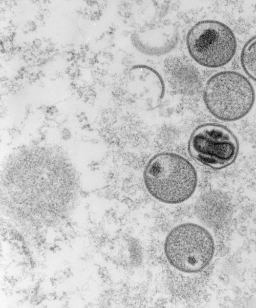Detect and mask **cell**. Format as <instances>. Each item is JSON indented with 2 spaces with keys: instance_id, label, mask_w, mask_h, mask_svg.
<instances>
[{
  "instance_id": "cell-8",
  "label": "cell",
  "mask_w": 256,
  "mask_h": 308,
  "mask_svg": "<svg viewBox=\"0 0 256 308\" xmlns=\"http://www.w3.org/2000/svg\"><path fill=\"white\" fill-rule=\"evenodd\" d=\"M240 63L246 75L256 82V35L244 45L241 52Z\"/></svg>"
},
{
  "instance_id": "cell-5",
  "label": "cell",
  "mask_w": 256,
  "mask_h": 308,
  "mask_svg": "<svg viewBox=\"0 0 256 308\" xmlns=\"http://www.w3.org/2000/svg\"><path fill=\"white\" fill-rule=\"evenodd\" d=\"M239 149V141L233 132L217 123L198 126L188 143V152L195 161L216 170L231 165L236 159Z\"/></svg>"
},
{
  "instance_id": "cell-2",
  "label": "cell",
  "mask_w": 256,
  "mask_h": 308,
  "mask_svg": "<svg viewBox=\"0 0 256 308\" xmlns=\"http://www.w3.org/2000/svg\"><path fill=\"white\" fill-rule=\"evenodd\" d=\"M255 99L249 80L237 71L216 73L205 83L203 99L206 108L215 118L224 122L238 121L251 110Z\"/></svg>"
},
{
  "instance_id": "cell-1",
  "label": "cell",
  "mask_w": 256,
  "mask_h": 308,
  "mask_svg": "<svg viewBox=\"0 0 256 308\" xmlns=\"http://www.w3.org/2000/svg\"><path fill=\"white\" fill-rule=\"evenodd\" d=\"M143 181L148 192L157 200L167 204H178L194 193L198 175L193 165L182 156L162 152L147 163Z\"/></svg>"
},
{
  "instance_id": "cell-7",
  "label": "cell",
  "mask_w": 256,
  "mask_h": 308,
  "mask_svg": "<svg viewBox=\"0 0 256 308\" xmlns=\"http://www.w3.org/2000/svg\"><path fill=\"white\" fill-rule=\"evenodd\" d=\"M165 78L172 88L183 93H194L200 87V75L188 60L170 56L164 63Z\"/></svg>"
},
{
  "instance_id": "cell-3",
  "label": "cell",
  "mask_w": 256,
  "mask_h": 308,
  "mask_svg": "<svg viewBox=\"0 0 256 308\" xmlns=\"http://www.w3.org/2000/svg\"><path fill=\"white\" fill-rule=\"evenodd\" d=\"M165 257L176 270L185 273H196L211 262L215 250L214 239L203 226L185 223L173 228L164 242Z\"/></svg>"
},
{
  "instance_id": "cell-4",
  "label": "cell",
  "mask_w": 256,
  "mask_h": 308,
  "mask_svg": "<svg viewBox=\"0 0 256 308\" xmlns=\"http://www.w3.org/2000/svg\"><path fill=\"white\" fill-rule=\"evenodd\" d=\"M186 46L191 57L209 68L226 65L234 57L237 48L236 36L225 24L214 20L197 22L188 31Z\"/></svg>"
},
{
  "instance_id": "cell-6",
  "label": "cell",
  "mask_w": 256,
  "mask_h": 308,
  "mask_svg": "<svg viewBox=\"0 0 256 308\" xmlns=\"http://www.w3.org/2000/svg\"><path fill=\"white\" fill-rule=\"evenodd\" d=\"M178 31L172 23H162L141 29L132 35V42L140 52L152 56L165 54L178 41Z\"/></svg>"
}]
</instances>
